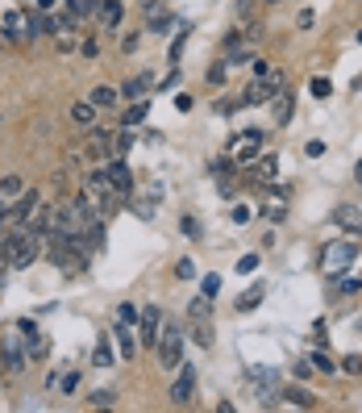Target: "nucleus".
Listing matches in <instances>:
<instances>
[{"instance_id": "1", "label": "nucleus", "mask_w": 362, "mask_h": 413, "mask_svg": "<svg viewBox=\"0 0 362 413\" xmlns=\"http://www.w3.org/2000/svg\"><path fill=\"white\" fill-rule=\"evenodd\" d=\"M158 368L163 372H175L179 368V359H183V330L175 326V322H163V334H158Z\"/></svg>"}, {"instance_id": "2", "label": "nucleus", "mask_w": 362, "mask_h": 413, "mask_svg": "<svg viewBox=\"0 0 362 413\" xmlns=\"http://www.w3.org/2000/svg\"><path fill=\"white\" fill-rule=\"evenodd\" d=\"M171 405H192V397H196V364H188V359H179V368H175V380H171Z\"/></svg>"}, {"instance_id": "3", "label": "nucleus", "mask_w": 362, "mask_h": 413, "mask_svg": "<svg viewBox=\"0 0 362 413\" xmlns=\"http://www.w3.org/2000/svg\"><path fill=\"white\" fill-rule=\"evenodd\" d=\"M38 255H42V238L25 230V234H21V242H17V251L8 255V267H13V272H25V267H33V263H38Z\"/></svg>"}, {"instance_id": "4", "label": "nucleus", "mask_w": 362, "mask_h": 413, "mask_svg": "<svg viewBox=\"0 0 362 413\" xmlns=\"http://www.w3.org/2000/svg\"><path fill=\"white\" fill-rule=\"evenodd\" d=\"M138 347H158V334H163V309L158 305H146L142 318H138Z\"/></svg>"}, {"instance_id": "5", "label": "nucleus", "mask_w": 362, "mask_h": 413, "mask_svg": "<svg viewBox=\"0 0 362 413\" xmlns=\"http://www.w3.org/2000/svg\"><path fill=\"white\" fill-rule=\"evenodd\" d=\"M104 171L113 176V184H117V192H121V196H129V192H133V171H129L125 155H108V159H104Z\"/></svg>"}, {"instance_id": "6", "label": "nucleus", "mask_w": 362, "mask_h": 413, "mask_svg": "<svg viewBox=\"0 0 362 413\" xmlns=\"http://www.w3.org/2000/svg\"><path fill=\"white\" fill-rule=\"evenodd\" d=\"M50 221H54V205H50V201H38V205L29 209V217H25L21 226H25L29 234H38V238H46V234H50Z\"/></svg>"}, {"instance_id": "7", "label": "nucleus", "mask_w": 362, "mask_h": 413, "mask_svg": "<svg viewBox=\"0 0 362 413\" xmlns=\"http://www.w3.org/2000/svg\"><path fill=\"white\" fill-rule=\"evenodd\" d=\"M0 364H4V372H8V376H21V372H25V364H29V351L8 334V338H4V351H0Z\"/></svg>"}, {"instance_id": "8", "label": "nucleus", "mask_w": 362, "mask_h": 413, "mask_svg": "<svg viewBox=\"0 0 362 413\" xmlns=\"http://www.w3.org/2000/svg\"><path fill=\"white\" fill-rule=\"evenodd\" d=\"M334 226L346 230V234H354V238H362V209L359 205H338L334 209Z\"/></svg>"}, {"instance_id": "9", "label": "nucleus", "mask_w": 362, "mask_h": 413, "mask_svg": "<svg viewBox=\"0 0 362 413\" xmlns=\"http://www.w3.org/2000/svg\"><path fill=\"white\" fill-rule=\"evenodd\" d=\"M38 201H42V192H38V188H25V192H21V196H17L13 205H8V221H17V226H21V221L29 217V209H33Z\"/></svg>"}, {"instance_id": "10", "label": "nucleus", "mask_w": 362, "mask_h": 413, "mask_svg": "<svg viewBox=\"0 0 362 413\" xmlns=\"http://www.w3.org/2000/svg\"><path fill=\"white\" fill-rule=\"evenodd\" d=\"M292 109H296V96H292L288 88L271 96V117H275V125H288V121H292Z\"/></svg>"}, {"instance_id": "11", "label": "nucleus", "mask_w": 362, "mask_h": 413, "mask_svg": "<svg viewBox=\"0 0 362 413\" xmlns=\"http://www.w3.org/2000/svg\"><path fill=\"white\" fill-rule=\"evenodd\" d=\"M113 338H117V347H121V359H138V338H133V326L117 322V326H113Z\"/></svg>"}, {"instance_id": "12", "label": "nucleus", "mask_w": 362, "mask_h": 413, "mask_svg": "<svg viewBox=\"0 0 362 413\" xmlns=\"http://www.w3.org/2000/svg\"><path fill=\"white\" fill-rule=\"evenodd\" d=\"M154 88V79H150V71H138V75H129L125 79V88H121V96H129V100H142L146 92Z\"/></svg>"}, {"instance_id": "13", "label": "nucleus", "mask_w": 362, "mask_h": 413, "mask_svg": "<svg viewBox=\"0 0 362 413\" xmlns=\"http://www.w3.org/2000/svg\"><path fill=\"white\" fill-rule=\"evenodd\" d=\"M42 33H50V17L46 13H25V29H21V38H42Z\"/></svg>"}, {"instance_id": "14", "label": "nucleus", "mask_w": 362, "mask_h": 413, "mask_svg": "<svg viewBox=\"0 0 362 413\" xmlns=\"http://www.w3.org/2000/svg\"><path fill=\"white\" fill-rule=\"evenodd\" d=\"M238 100H242V109H254V104H267V100H271V92H267V84H263V79H254V84H246V92H242Z\"/></svg>"}, {"instance_id": "15", "label": "nucleus", "mask_w": 362, "mask_h": 413, "mask_svg": "<svg viewBox=\"0 0 362 413\" xmlns=\"http://www.w3.org/2000/svg\"><path fill=\"white\" fill-rule=\"evenodd\" d=\"M88 100H92L96 109H117V100H121V92H117V88H108V84H96V88L88 92Z\"/></svg>"}, {"instance_id": "16", "label": "nucleus", "mask_w": 362, "mask_h": 413, "mask_svg": "<svg viewBox=\"0 0 362 413\" xmlns=\"http://www.w3.org/2000/svg\"><path fill=\"white\" fill-rule=\"evenodd\" d=\"M88 138H92V150H100L104 159L113 155V138H117L113 130H104V125H88Z\"/></svg>"}, {"instance_id": "17", "label": "nucleus", "mask_w": 362, "mask_h": 413, "mask_svg": "<svg viewBox=\"0 0 362 413\" xmlns=\"http://www.w3.org/2000/svg\"><path fill=\"white\" fill-rule=\"evenodd\" d=\"M346 259H354V247H350V242H338V247L325 251V267H329V272H342Z\"/></svg>"}, {"instance_id": "18", "label": "nucleus", "mask_w": 362, "mask_h": 413, "mask_svg": "<svg viewBox=\"0 0 362 413\" xmlns=\"http://www.w3.org/2000/svg\"><path fill=\"white\" fill-rule=\"evenodd\" d=\"M279 401H288V405H300V410H313V405H317V397H313L304 384H292V389H283V393H279Z\"/></svg>"}, {"instance_id": "19", "label": "nucleus", "mask_w": 362, "mask_h": 413, "mask_svg": "<svg viewBox=\"0 0 362 413\" xmlns=\"http://www.w3.org/2000/svg\"><path fill=\"white\" fill-rule=\"evenodd\" d=\"M96 17H100L104 29H117L121 25V0H100L96 4Z\"/></svg>"}, {"instance_id": "20", "label": "nucleus", "mask_w": 362, "mask_h": 413, "mask_svg": "<svg viewBox=\"0 0 362 413\" xmlns=\"http://www.w3.org/2000/svg\"><path fill=\"white\" fill-rule=\"evenodd\" d=\"M71 121H75L79 130L96 125V104H92V100H75V104H71Z\"/></svg>"}, {"instance_id": "21", "label": "nucleus", "mask_w": 362, "mask_h": 413, "mask_svg": "<svg viewBox=\"0 0 362 413\" xmlns=\"http://www.w3.org/2000/svg\"><path fill=\"white\" fill-rule=\"evenodd\" d=\"M146 113H150V96H142V100H129V109H125V130H133V125H142L146 121Z\"/></svg>"}, {"instance_id": "22", "label": "nucleus", "mask_w": 362, "mask_h": 413, "mask_svg": "<svg viewBox=\"0 0 362 413\" xmlns=\"http://www.w3.org/2000/svg\"><path fill=\"white\" fill-rule=\"evenodd\" d=\"M75 29H79V17L71 8H63V13L50 17V33H75Z\"/></svg>"}, {"instance_id": "23", "label": "nucleus", "mask_w": 362, "mask_h": 413, "mask_svg": "<svg viewBox=\"0 0 362 413\" xmlns=\"http://www.w3.org/2000/svg\"><path fill=\"white\" fill-rule=\"evenodd\" d=\"M146 29H150V33H163V38H167V33L175 29V17H171L167 8H158V13H150V21H146Z\"/></svg>"}, {"instance_id": "24", "label": "nucleus", "mask_w": 362, "mask_h": 413, "mask_svg": "<svg viewBox=\"0 0 362 413\" xmlns=\"http://www.w3.org/2000/svg\"><path fill=\"white\" fill-rule=\"evenodd\" d=\"M125 209H133V213H138L142 221H150V217H154V196H133V192H129Z\"/></svg>"}, {"instance_id": "25", "label": "nucleus", "mask_w": 362, "mask_h": 413, "mask_svg": "<svg viewBox=\"0 0 362 413\" xmlns=\"http://www.w3.org/2000/svg\"><path fill=\"white\" fill-rule=\"evenodd\" d=\"M92 364L96 368H113L117 359H113V343H108V334H100V343H96V351H92Z\"/></svg>"}, {"instance_id": "26", "label": "nucleus", "mask_w": 362, "mask_h": 413, "mask_svg": "<svg viewBox=\"0 0 362 413\" xmlns=\"http://www.w3.org/2000/svg\"><path fill=\"white\" fill-rule=\"evenodd\" d=\"M208 313H213V297H196V301L188 305V318H192V322H208Z\"/></svg>"}, {"instance_id": "27", "label": "nucleus", "mask_w": 362, "mask_h": 413, "mask_svg": "<svg viewBox=\"0 0 362 413\" xmlns=\"http://www.w3.org/2000/svg\"><path fill=\"white\" fill-rule=\"evenodd\" d=\"M192 343H196L200 351H208V347H213V326H208V322H192Z\"/></svg>"}, {"instance_id": "28", "label": "nucleus", "mask_w": 362, "mask_h": 413, "mask_svg": "<svg viewBox=\"0 0 362 413\" xmlns=\"http://www.w3.org/2000/svg\"><path fill=\"white\" fill-rule=\"evenodd\" d=\"M54 389H58L63 397H71V393L79 389V372H75V368H67V372H58V380H54Z\"/></svg>"}, {"instance_id": "29", "label": "nucleus", "mask_w": 362, "mask_h": 413, "mask_svg": "<svg viewBox=\"0 0 362 413\" xmlns=\"http://www.w3.org/2000/svg\"><path fill=\"white\" fill-rule=\"evenodd\" d=\"M25 192V180L21 176H0V196L4 201H13V196H21Z\"/></svg>"}, {"instance_id": "30", "label": "nucleus", "mask_w": 362, "mask_h": 413, "mask_svg": "<svg viewBox=\"0 0 362 413\" xmlns=\"http://www.w3.org/2000/svg\"><path fill=\"white\" fill-rule=\"evenodd\" d=\"M254 163H258V180H263V184L275 180V171H279V159H275V155H258Z\"/></svg>"}, {"instance_id": "31", "label": "nucleus", "mask_w": 362, "mask_h": 413, "mask_svg": "<svg viewBox=\"0 0 362 413\" xmlns=\"http://www.w3.org/2000/svg\"><path fill=\"white\" fill-rule=\"evenodd\" d=\"M258 213H263L267 221H283V217H288V201H275V196H271V205H263Z\"/></svg>"}, {"instance_id": "32", "label": "nucleus", "mask_w": 362, "mask_h": 413, "mask_svg": "<svg viewBox=\"0 0 362 413\" xmlns=\"http://www.w3.org/2000/svg\"><path fill=\"white\" fill-rule=\"evenodd\" d=\"M258 301H263V284H254L250 293H242V301H238V309H242V313H250V309H258Z\"/></svg>"}, {"instance_id": "33", "label": "nucleus", "mask_w": 362, "mask_h": 413, "mask_svg": "<svg viewBox=\"0 0 362 413\" xmlns=\"http://www.w3.org/2000/svg\"><path fill=\"white\" fill-rule=\"evenodd\" d=\"M113 401H117L113 389H96V393H88V405H96V410H108Z\"/></svg>"}, {"instance_id": "34", "label": "nucleus", "mask_w": 362, "mask_h": 413, "mask_svg": "<svg viewBox=\"0 0 362 413\" xmlns=\"http://www.w3.org/2000/svg\"><path fill=\"white\" fill-rule=\"evenodd\" d=\"M138 318H142V309H138V305H129V301H125V305H117V322L138 326Z\"/></svg>"}, {"instance_id": "35", "label": "nucleus", "mask_w": 362, "mask_h": 413, "mask_svg": "<svg viewBox=\"0 0 362 413\" xmlns=\"http://www.w3.org/2000/svg\"><path fill=\"white\" fill-rule=\"evenodd\" d=\"M129 146H133V130H125V125H121V134L113 138V155H125Z\"/></svg>"}, {"instance_id": "36", "label": "nucleus", "mask_w": 362, "mask_h": 413, "mask_svg": "<svg viewBox=\"0 0 362 413\" xmlns=\"http://www.w3.org/2000/svg\"><path fill=\"white\" fill-rule=\"evenodd\" d=\"M308 364H313L317 372H325V376H334V372H338V364H334L329 355H321V351H317V355H308Z\"/></svg>"}, {"instance_id": "37", "label": "nucleus", "mask_w": 362, "mask_h": 413, "mask_svg": "<svg viewBox=\"0 0 362 413\" xmlns=\"http://www.w3.org/2000/svg\"><path fill=\"white\" fill-rule=\"evenodd\" d=\"M96 4H100V0H67V8H71V13H75L79 21H83L88 13H96Z\"/></svg>"}, {"instance_id": "38", "label": "nucleus", "mask_w": 362, "mask_h": 413, "mask_svg": "<svg viewBox=\"0 0 362 413\" xmlns=\"http://www.w3.org/2000/svg\"><path fill=\"white\" fill-rule=\"evenodd\" d=\"M225 75H229V63H225V59H217V63L208 67V84H225Z\"/></svg>"}, {"instance_id": "39", "label": "nucleus", "mask_w": 362, "mask_h": 413, "mask_svg": "<svg viewBox=\"0 0 362 413\" xmlns=\"http://www.w3.org/2000/svg\"><path fill=\"white\" fill-rule=\"evenodd\" d=\"M338 368H342V372H350V376H362V355H346Z\"/></svg>"}, {"instance_id": "40", "label": "nucleus", "mask_w": 362, "mask_h": 413, "mask_svg": "<svg viewBox=\"0 0 362 413\" xmlns=\"http://www.w3.org/2000/svg\"><path fill=\"white\" fill-rule=\"evenodd\" d=\"M308 92H313V96H329V92H334V84H329L325 75H317V79L308 84Z\"/></svg>"}, {"instance_id": "41", "label": "nucleus", "mask_w": 362, "mask_h": 413, "mask_svg": "<svg viewBox=\"0 0 362 413\" xmlns=\"http://www.w3.org/2000/svg\"><path fill=\"white\" fill-rule=\"evenodd\" d=\"M179 230H183V238H192V242L200 238V221H196V217H183V221H179Z\"/></svg>"}, {"instance_id": "42", "label": "nucleus", "mask_w": 362, "mask_h": 413, "mask_svg": "<svg viewBox=\"0 0 362 413\" xmlns=\"http://www.w3.org/2000/svg\"><path fill=\"white\" fill-rule=\"evenodd\" d=\"M183 42H188V29H179V33H175V42H171V63H179V54H183Z\"/></svg>"}, {"instance_id": "43", "label": "nucleus", "mask_w": 362, "mask_h": 413, "mask_svg": "<svg viewBox=\"0 0 362 413\" xmlns=\"http://www.w3.org/2000/svg\"><path fill=\"white\" fill-rule=\"evenodd\" d=\"M200 293H204V297H217V293H221V276H204Z\"/></svg>"}, {"instance_id": "44", "label": "nucleus", "mask_w": 362, "mask_h": 413, "mask_svg": "<svg viewBox=\"0 0 362 413\" xmlns=\"http://www.w3.org/2000/svg\"><path fill=\"white\" fill-rule=\"evenodd\" d=\"M175 276H179V280H192V276H196V263H192V259H179Z\"/></svg>"}, {"instance_id": "45", "label": "nucleus", "mask_w": 362, "mask_h": 413, "mask_svg": "<svg viewBox=\"0 0 362 413\" xmlns=\"http://www.w3.org/2000/svg\"><path fill=\"white\" fill-rule=\"evenodd\" d=\"M138 46H142V38H138V33H125V38H121V50H125V54H133Z\"/></svg>"}, {"instance_id": "46", "label": "nucleus", "mask_w": 362, "mask_h": 413, "mask_svg": "<svg viewBox=\"0 0 362 413\" xmlns=\"http://www.w3.org/2000/svg\"><path fill=\"white\" fill-rule=\"evenodd\" d=\"M271 75V63L267 59H254V79H267Z\"/></svg>"}, {"instance_id": "47", "label": "nucleus", "mask_w": 362, "mask_h": 413, "mask_svg": "<svg viewBox=\"0 0 362 413\" xmlns=\"http://www.w3.org/2000/svg\"><path fill=\"white\" fill-rule=\"evenodd\" d=\"M313 21H317V17H313V8H300V17H296V25H300V29H308Z\"/></svg>"}, {"instance_id": "48", "label": "nucleus", "mask_w": 362, "mask_h": 413, "mask_svg": "<svg viewBox=\"0 0 362 413\" xmlns=\"http://www.w3.org/2000/svg\"><path fill=\"white\" fill-rule=\"evenodd\" d=\"M175 84H179V67H171V71H167V79H163V84H158V88H163V92H167V88H175Z\"/></svg>"}, {"instance_id": "49", "label": "nucleus", "mask_w": 362, "mask_h": 413, "mask_svg": "<svg viewBox=\"0 0 362 413\" xmlns=\"http://www.w3.org/2000/svg\"><path fill=\"white\" fill-rule=\"evenodd\" d=\"M254 267H258V255H246V259H242V263H238V272H246V276H250V272H254Z\"/></svg>"}, {"instance_id": "50", "label": "nucleus", "mask_w": 362, "mask_h": 413, "mask_svg": "<svg viewBox=\"0 0 362 413\" xmlns=\"http://www.w3.org/2000/svg\"><path fill=\"white\" fill-rule=\"evenodd\" d=\"M138 4H142V13H146V17H150V13H158V8H163V4H167V0H138Z\"/></svg>"}, {"instance_id": "51", "label": "nucleus", "mask_w": 362, "mask_h": 413, "mask_svg": "<svg viewBox=\"0 0 362 413\" xmlns=\"http://www.w3.org/2000/svg\"><path fill=\"white\" fill-rule=\"evenodd\" d=\"M313 376V364H296V380H308Z\"/></svg>"}, {"instance_id": "52", "label": "nucleus", "mask_w": 362, "mask_h": 413, "mask_svg": "<svg viewBox=\"0 0 362 413\" xmlns=\"http://www.w3.org/2000/svg\"><path fill=\"white\" fill-rule=\"evenodd\" d=\"M0 221H8V201L0 196Z\"/></svg>"}, {"instance_id": "53", "label": "nucleus", "mask_w": 362, "mask_h": 413, "mask_svg": "<svg viewBox=\"0 0 362 413\" xmlns=\"http://www.w3.org/2000/svg\"><path fill=\"white\" fill-rule=\"evenodd\" d=\"M33 4H38V13H46V8H50L54 0H33Z\"/></svg>"}, {"instance_id": "54", "label": "nucleus", "mask_w": 362, "mask_h": 413, "mask_svg": "<svg viewBox=\"0 0 362 413\" xmlns=\"http://www.w3.org/2000/svg\"><path fill=\"white\" fill-rule=\"evenodd\" d=\"M354 180H359V184H362V163H359V167H354Z\"/></svg>"}, {"instance_id": "55", "label": "nucleus", "mask_w": 362, "mask_h": 413, "mask_svg": "<svg viewBox=\"0 0 362 413\" xmlns=\"http://www.w3.org/2000/svg\"><path fill=\"white\" fill-rule=\"evenodd\" d=\"M263 4H279V0H263Z\"/></svg>"}, {"instance_id": "56", "label": "nucleus", "mask_w": 362, "mask_h": 413, "mask_svg": "<svg viewBox=\"0 0 362 413\" xmlns=\"http://www.w3.org/2000/svg\"><path fill=\"white\" fill-rule=\"evenodd\" d=\"M359 42H362V29H359Z\"/></svg>"}, {"instance_id": "57", "label": "nucleus", "mask_w": 362, "mask_h": 413, "mask_svg": "<svg viewBox=\"0 0 362 413\" xmlns=\"http://www.w3.org/2000/svg\"><path fill=\"white\" fill-rule=\"evenodd\" d=\"M359 280H362V276H359Z\"/></svg>"}]
</instances>
